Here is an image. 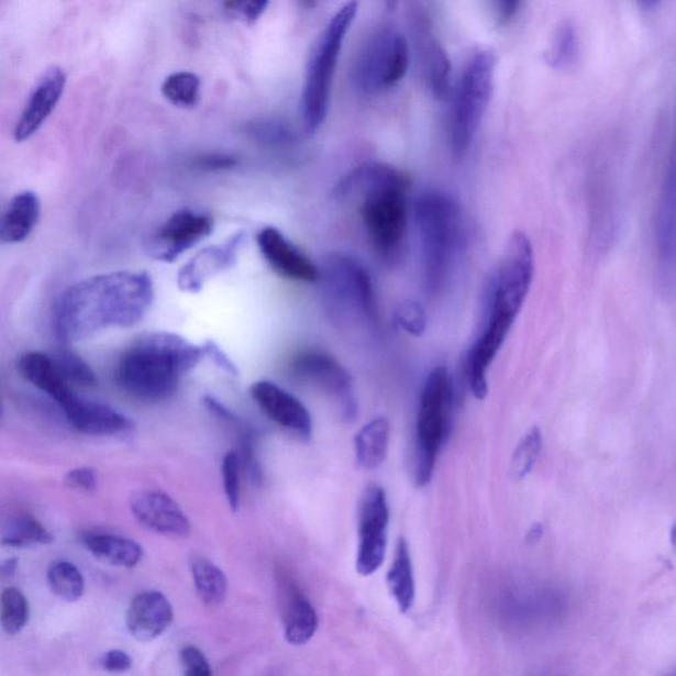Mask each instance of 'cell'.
I'll use <instances>...</instances> for the list:
<instances>
[{
	"instance_id": "obj_1",
	"label": "cell",
	"mask_w": 676,
	"mask_h": 676,
	"mask_svg": "<svg viewBox=\"0 0 676 676\" xmlns=\"http://www.w3.org/2000/svg\"><path fill=\"white\" fill-rule=\"evenodd\" d=\"M154 298V281L144 271H114L78 281L58 301V337L74 344L111 328L140 324Z\"/></svg>"
},
{
	"instance_id": "obj_2",
	"label": "cell",
	"mask_w": 676,
	"mask_h": 676,
	"mask_svg": "<svg viewBox=\"0 0 676 676\" xmlns=\"http://www.w3.org/2000/svg\"><path fill=\"white\" fill-rule=\"evenodd\" d=\"M535 257L527 233L510 235L487 291L484 331L468 354L467 377L477 399L488 396V372L520 314L533 285Z\"/></svg>"
},
{
	"instance_id": "obj_3",
	"label": "cell",
	"mask_w": 676,
	"mask_h": 676,
	"mask_svg": "<svg viewBox=\"0 0 676 676\" xmlns=\"http://www.w3.org/2000/svg\"><path fill=\"white\" fill-rule=\"evenodd\" d=\"M409 190L407 176L385 163L353 169L333 189L340 201L358 197L367 240L380 264L387 267L402 264L406 255Z\"/></svg>"
},
{
	"instance_id": "obj_4",
	"label": "cell",
	"mask_w": 676,
	"mask_h": 676,
	"mask_svg": "<svg viewBox=\"0 0 676 676\" xmlns=\"http://www.w3.org/2000/svg\"><path fill=\"white\" fill-rule=\"evenodd\" d=\"M203 357L202 346L179 334L147 333L123 353L117 365V384L143 402H162L174 396L181 378Z\"/></svg>"
},
{
	"instance_id": "obj_5",
	"label": "cell",
	"mask_w": 676,
	"mask_h": 676,
	"mask_svg": "<svg viewBox=\"0 0 676 676\" xmlns=\"http://www.w3.org/2000/svg\"><path fill=\"white\" fill-rule=\"evenodd\" d=\"M415 221L426 293L437 295L448 281L467 245V225L461 203L442 190L419 197Z\"/></svg>"
},
{
	"instance_id": "obj_6",
	"label": "cell",
	"mask_w": 676,
	"mask_h": 676,
	"mask_svg": "<svg viewBox=\"0 0 676 676\" xmlns=\"http://www.w3.org/2000/svg\"><path fill=\"white\" fill-rule=\"evenodd\" d=\"M321 298L328 317L340 330L377 332L379 310L376 288L367 268L345 253L328 255L320 267Z\"/></svg>"
},
{
	"instance_id": "obj_7",
	"label": "cell",
	"mask_w": 676,
	"mask_h": 676,
	"mask_svg": "<svg viewBox=\"0 0 676 676\" xmlns=\"http://www.w3.org/2000/svg\"><path fill=\"white\" fill-rule=\"evenodd\" d=\"M358 3H346L328 22L314 43L307 64L300 114L307 134L317 133L330 111L334 74H336L341 49L354 21Z\"/></svg>"
},
{
	"instance_id": "obj_8",
	"label": "cell",
	"mask_w": 676,
	"mask_h": 676,
	"mask_svg": "<svg viewBox=\"0 0 676 676\" xmlns=\"http://www.w3.org/2000/svg\"><path fill=\"white\" fill-rule=\"evenodd\" d=\"M497 60L494 52H475L458 80L450 123V143L455 159H463L487 114L494 95Z\"/></svg>"
},
{
	"instance_id": "obj_9",
	"label": "cell",
	"mask_w": 676,
	"mask_h": 676,
	"mask_svg": "<svg viewBox=\"0 0 676 676\" xmlns=\"http://www.w3.org/2000/svg\"><path fill=\"white\" fill-rule=\"evenodd\" d=\"M454 385L448 370L437 366L426 377L420 392L415 426V481L419 487L431 481L440 450L448 436Z\"/></svg>"
},
{
	"instance_id": "obj_10",
	"label": "cell",
	"mask_w": 676,
	"mask_h": 676,
	"mask_svg": "<svg viewBox=\"0 0 676 676\" xmlns=\"http://www.w3.org/2000/svg\"><path fill=\"white\" fill-rule=\"evenodd\" d=\"M410 45L391 29L377 31L353 65V82L366 95H377L402 80L410 67Z\"/></svg>"
},
{
	"instance_id": "obj_11",
	"label": "cell",
	"mask_w": 676,
	"mask_h": 676,
	"mask_svg": "<svg viewBox=\"0 0 676 676\" xmlns=\"http://www.w3.org/2000/svg\"><path fill=\"white\" fill-rule=\"evenodd\" d=\"M290 372L301 383L311 385L334 399L345 420L357 418L358 406L353 396L351 373L330 353L318 350L300 352L292 358Z\"/></svg>"
},
{
	"instance_id": "obj_12",
	"label": "cell",
	"mask_w": 676,
	"mask_h": 676,
	"mask_svg": "<svg viewBox=\"0 0 676 676\" xmlns=\"http://www.w3.org/2000/svg\"><path fill=\"white\" fill-rule=\"evenodd\" d=\"M389 522L390 509L385 490L379 485H369L358 505L356 568L361 576H370L383 567Z\"/></svg>"
},
{
	"instance_id": "obj_13",
	"label": "cell",
	"mask_w": 676,
	"mask_h": 676,
	"mask_svg": "<svg viewBox=\"0 0 676 676\" xmlns=\"http://www.w3.org/2000/svg\"><path fill=\"white\" fill-rule=\"evenodd\" d=\"M213 228L212 215L189 208L180 209L148 235L144 248L151 258L170 264L208 239Z\"/></svg>"
},
{
	"instance_id": "obj_14",
	"label": "cell",
	"mask_w": 676,
	"mask_h": 676,
	"mask_svg": "<svg viewBox=\"0 0 676 676\" xmlns=\"http://www.w3.org/2000/svg\"><path fill=\"white\" fill-rule=\"evenodd\" d=\"M656 262L663 287L676 290V136L655 220Z\"/></svg>"
},
{
	"instance_id": "obj_15",
	"label": "cell",
	"mask_w": 676,
	"mask_h": 676,
	"mask_svg": "<svg viewBox=\"0 0 676 676\" xmlns=\"http://www.w3.org/2000/svg\"><path fill=\"white\" fill-rule=\"evenodd\" d=\"M411 32L420 68L431 93L436 100H446L452 93L451 60L433 34L430 19L419 9L411 16Z\"/></svg>"
},
{
	"instance_id": "obj_16",
	"label": "cell",
	"mask_w": 676,
	"mask_h": 676,
	"mask_svg": "<svg viewBox=\"0 0 676 676\" xmlns=\"http://www.w3.org/2000/svg\"><path fill=\"white\" fill-rule=\"evenodd\" d=\"M251 394L259 409L281 429L300 439L308 440L312 436L313 422L310 411L284 387L271 380H258L251 387Z\"/></svg>"
},
{
	"instance_id": "obj_17",
	"label": "cell",
	"mask_w": 676,
	"mask_h": 676,
	"mask_svg": "<svg viewBox=\"0 0 676 676\" xmlns=\"http://www.w3.org/2000/svg\"><path fill=\"white\" fill-rule=\"evenodd\" d=\"M257 244L262 257L280 277L301 284H319L320 267L277 228L262 229L257 234Z\"/></svg>"
},
{
	"instance_id": "obj_18",
	"label": "cell",
	"mask_w": 676,
	"mask_h": 676,
	"mask_svg": "<svg viewBox=\"0 0 676 676\" xmlns=\"http://www.w3.org/2000/svg\"><path fill=\"white\" fill-rule=\"evenodd\" d=\"M65 85H67V74L62 68L52 67L44 71L18 118L14 130L15 141H27L37 133L60 102Z\"/></svg>"
},
{
	"instance_id": "obj_19",
	"label": "cell",
	"mask_w": 676,
	"mask_h": 676,
	"mask_svg": "<svg viewBox=\"0 0 676 676\" xmlns=\"http://www.w3.org/2000/svg\"><path fill=\"white\" fill-rule=\"evenodd\" d=\"M131 511L142 527L168 536H186L190 523L180 505L159 490H141L131 498Z\"/></svg>"
},
{
	"instance_id": "obj_20",
	"label": "cell",
	"mask_w": 676,
	"mask_h": 676,
	"mask_svg": "<svg viewBox=\"0 0 676 676\" xmlns=\"http://www.w3.org/2000/svg\"><path fill=\"white\" fill-rule=\"evenodd\" d=\"M245 234L240 232L232 235L221 245L203 248L197 253L188 264L180 268L177 274V286L181 291L197 293L200 292L208 281L226 271L235 265L239 258V251L244 244Z\"/></svg>"
},
{
	"instance_id": "obj_21",
	"label": "cell",
	"mask_w": 676,
	"mask_h": 676,
	"mask_svg": "<svg viewBox=\"0 0 676 676\" xmlns=\"http://www.w3.org/2000/svg\"><path fill=\"white\" fill-rule=\"evenodd\" d=\"M173 621V606L166 596L156 590L135 596L128 610L129 632L141 642L156 640L166 632Z\"/></svg>"
},
{
	"instance_id": "obj_22",
	"label": "cell",
	"mask_w": 676,
	"mask_h": 676,
	"mask_svg": "<svg viewBox=\"0 0 676 676\" xmlns=\"http://www.w3.org/2000/svg\"><path fill=\"white\" fill-rule=\"evenodd\" d=\"M68 422L85 435H118L133 429V422L113 407L84 400L77 396L63 407Z\"/></svg>"
},
{
	"instance_id": "obj_23",
	"label": "cell",
	"mask_w": 676,
	"mask_h": 676,
	"mask_svg": "<svg viewBox=\"0 0 676 676\" xmlns=\"http://www.w3.org/2000/svg\"><path fill=\"white\" fill-rule=\"evenodd\" d=\"M281 601L287 642L295 646L306 645L318 632L317 610L297 584L288 579L281 581Z\"/></svg>"
},
{
	"instance_id": "obj_24",
	"label": "cell",
	"mask_w": 676,
	"mask_h": 676,
	"mask_svg": "<svg viewBox=\"0 0 676 676\" xmlns=\"http://www.w3.org/2000/svg\"><path fill=\"white\" fill-rule=\"evenodd\" d=\"M19 374L38 390L47 394L48 397L62 407L69 403L76 397L70 385L58 372L54 357L42 352H27L21 354L16 361Z\"/></svg>"
},
{
	"instance_id": "obj_25",
	"label": "cell",
	"mask_w": 676,
	"mask_h": 676,
	"mask_svg": "<svg viewBox=\"0 0 676 676\" xmlns=\"http://www.w3.org/2000/svg\"><path fill=\"white\" fill-rule=\"evenodd\" d=\"M41 219V200L31 190L18 193L4 209L0 221V241L5 245L22 244Z\"/></svg>"
},
{
	"instance_id": "obj_26",
	"label": "cell",
	"mask_w": 676,
	"mask_h": 676,
	"mask_svg": "<svg viewBox=\"0 0 676 676\" xmlns=\"http://www.w3.org/2000/svg\"><path fill=\"white\" fill-rule=\"evenodd\" d=\"M82 543L98 561L115 567L134 568L144 555L141 544L120 535L87 533L82 535Z\"/></svg>"
},
{
	"instance_id": "obj_27",
	"label": "cell",
	"mask_w": 676,
	"mask_h": 676,
	"mask_svg": "<svg viewBox=\"0 0 676 676\" xmlns=\"http://www.w3.org/2000/svg\"><path fill=\"white\" fill-rule=\"evenodd\" d=\"M390 442V423L384 417L374 418L354 437L356 462L366 470L377 469L385 462Z\"/></svg>"
},
{
	"instance_id": "obj_28",
	"label": "cell",
	"mask_w": 676,
	"mask_h": 676,
	"mask_svg": "<svg viewBox=\"0 0 676 676\" xmlns=\"http://www.w3.org/2000/svg\"><path fill=\"white\" fill-rule=\"evenodd\" d=\"M394 601L402 613L410 612L415 601V577L409 543L400 538L396 550V556L386 577Z\"/></svg>"
},
{
	"instance_id": "obj_29",
	"label": "cell",
	"mask_w": 676,
	"mask_h": 676,
	"mask_svg": "<svg viewBox=\"0 0 676 676\" xmlns=\"http://www.w3.org/2000/svg\"><path fill=\"white\" fill-rule=\"evenodd\" d=\"M52 542H54V536L34 517L27 514L11 517L4 524L2 533L4 546L23 548Z\"/></svg>"
},
{
	"instance_id": "obj_30",
	"label": "cell",
	"mask_w": 676,
	"mask_h": 676,
	"mask_svg": "<svg viewBox=\"0 0 676 676\" xmlns=\"http://www.w3.org/2000/svg\"><path fill=\"white\" fill-rule=\"evenodd\" d=\"M192 576L197 595L209 607L220 606L228 595V579L225 574L207 559L192 562Z\"/></svg>"
},
{
	"instance_id": "obj_31",
	"label": "cell",
	"mask_w": 676,
	"mask_h": 676,
	"mask_svg": "<svg viewBox=\"0 0 676 676\" xmlns=\"http://www.w3.org/2000/svg\"><path fill=\"white\" fill-rule=\"evenodd\" d=\"M201 81L192 71H176L162 84V95L177 108H195L200 101Z\"/></svg>"
},
{
	"instance_id": "obj_32",
	"label": "cell",
	"mask_w": 676,
	"mask_h": 676,
	"mask_svg": "<svg viewBox=\"0 0 676 676\" xmlns=\"http://www.w3.org/2000/svg\"><path fill=\"white\" fill-rule=\"evenodd\" d=\"M579 55V38L573 23L564 22L557 27L546 52V63L557 70L568 69Z\"/></svg>"
},
{
	"instance_id": "obj_33",
	"label": "cell",
	"mask_w": 676,
	"mask_h": 676,
	"mask_svg": "<svg viewBox=\"0 0 676 676\" xmlns=\"http://www.w3.org/2000/svg\"><path fill=\"white\" fill-rule=\"evenodd\" d=\"M48 584L57 597L68 602L81 599L85 589L84 577L75 564L60 561L48 569Z\"/></svg>"
},
{
	"instance_id": "obj_34",
	"label": "cell",
	"mask_w": 676,
	"mask_h": 676,
	"mask_svg": "<svg viewBox=\"0 0 676 676\" xmlns=\"http://www.w3.org/2000/svg\"><path fill=\"white\" fill-rule=\"evenodd\" d=\"M542 431L533 426L517 445L510 462L511 477L517 481L524 480L533 472L542 451Z\"/></svg>"
},
{
	"instance_id": "obj_35",
	"label": "cell",
	"mask_w": 676,
	"mask_h": 676,
	"mask_svg": "<svg viewBox=\"0 0 676 676\" xmlns=\"http://www.w3.org/2000/svg\"><path fill=\"white\" fill-rule=\"evenodd\" d=\"M30 608L25 596L18 588L3 590L0 599V620L5 633L18 634L29 621Z\"/></svg>"
},
{
	"instance_id": "obj_36",
	"label": "cell",
	"mask_w": 676,
	"mask_h": 676,
	"mask_svg": "<svg viewBox=\"0 0 676 676\" xmlns=\"http://www.w3.org/2000/svg\"><path fill=\"white\" fill-rule=\"evenodd\" d=\"M54 361L58 372L69 385L90 387L97 384L96 373L76 353L63 350L56 354Z\"/></svg>"
},
{
	"instance_id": "obj_37",
	"label": "cell",
	"mask_w": 676,
	"mask_h": 676,
	"mask_svg": "<svg viewBox=\"0 0 676 676\" xmlns=\"http://www.w3.org/2000/svg\"><path fill=\"white\" fill-rule=\"evenodd\" d=\"M242 467L239 452H228L221 465L223 490H225L229 507L239 511L241 503V470Z\"/></svg>"
},
{
	"instance_id": "obj_38",
	"label": "cell",
	"mask_w": 676,
	"mask_h": 676,
	"mask_svg": "<svg viewBox=\"0 0 676 676\" xmlns=\"http://www.w3.org/2000/svg\"><path fill=\"white\" fill-rule=\"evenodd\" d=\"M394 323L410 336H423L426 328L423 306L413 300L403 301L394 312Z\"/></svg>"
},
{
	"instance_id": "obj_39",
	"label": "cell",
	"mask_w": 676,
	"mask_h": 676,
	"mask_svg": "<svg viewBox=\"0 0 676 676\" xmlns=\"http://www.w3.org/2000/svg\"><path fill=\"white\" fill-rule=\"evenodd\" d=\"M268 2H226L223 3V10L226 15L237 19L242 23L253 24L265 14Z\"/></svg>"
},
{
	"instance_id": "obj_40",
	"label": "cell",
	"mask_w": 676,
	"mask_h": 676,
	"mask_svg": "<svg viewBox=\"0 0 676 676\" xmlns=\"http://www.w3.org/2000/svg\"><path fill=\"white\" fill-rule=\"evenodd\" d=\"M180 662L184 676H213L206 655L195 646L181 650Z\"/></svg>"
},
{
	"instance_id": "obj_41",
	"label": "cell",
	"mask_w": 676,
	"mask_h": 676,
	"mask_svg": "<svg viewBox=\"0 0 676 676\" xmlns=\"http://www.w3.org/2000/svg\"><path fill=\"white\" fill-rule=\"evenodd\" d=\"M97 474L95 469L88 467H80L70 469L65 475L64 483L70 489L91 491L97 488Z\"/></svg>"
},
{
	"instance_id": "obj_42",
	"label": "cell",
	"mask_w": 676,
	"mask_h": 676,
	"mask_svg": "<svg viewBox=\"0 0 676 676\" xmlns=\"http://www.w3.org/2000/svg\"><path fill=\"white\" fill-rule=\"evenodd\" d=\"M101 666L109 673H126L133 666V660L122 650H111L102 656Z\"/></svg>"
},
{
	"instance_id": "obj_43",
	"label": "cell",
	"mask_w": 676,
	"mask_h": 676,
	"mask_svg": "<svg viewBox=\"0 0 676 676\" xmlns=\"http://www.w3.org/2000/svg\"><path fill=\"white\" fill-rule=\"evenodd\" d=\"M202 350L203 353H206V357L213 359L214 364L221 367L222 370L232 374V376H239L237 366L234 365L233 361L229 358L213 341H208V343L203 344Z\"/></svg>"
},
{
	"instance_id": "obj_44",
	"label": "cell",
	"mask_w": 676,
	"mask_h": 676,
	"mask_svg": "<svg viewBox=\"0 0 676 676\" xmlns=\"http://www.w3.org/2000/svg\"><path fill=\"white\" fill-rule=\"evenodd\" d=\"M197 166L207 169H229L237 166V159L229 155H208L197 162Z\"/></svg>"
},
{
	"instance_id": "obj_45",
	"label": "cell",
	"mask_w": 676,
	"mask_h": 676,
	"mask_svg": "<svg viewBox=\"0 0 676 676\" xmlns=\"http://www.w3.org/2000/svg\"><path fill=\"white\" fill-rule=\"evenodd\" d=\"M522 3L516 2V0H508V2L495 3L497 21L505 25L514 21L518 12H520Z\"/></svg>"
},
{
	"instance_id": "obj_46",
	"label": "cell",
	"mask_w": 676,
	"mask_h": 676,
	"mask_svg": "<svg viewBox=\"0 0 676 676\" xmlns=\"http://www.w3.org/2000/svg\"><path fill=\"white\" fill-rule=\"evenodd\" d=\"M18 568L16 559H9L2 564V576L3 577H14Z\"/></svg>"
},
{
	"instance_id": "obj_47",
	"label": "cell",
	"mask_w": 676,
	"mask_h": 676,
	"mask_svg": "<svg viewBox=\"0 0 676 676\" xmlns=\"http://www.w3.org/2000/svg\"><path fill=\"white\" fill-rule=\"evenodd\" d=\"M542 535H543L542 524L538 523L535 524V527L530 529L528 533V542L535 543L541 540Z\"/></svg>"
},
{
	"instance_id": "obj_48",
	"label": "cell",
	"mask_w": 676,
	"mask_h": 676,
	"mask_svg": "<svg viewBox=\"0 0 676 676\" xmlns=\"http://www.w3.org/2000/svg\"><path fill=\"white\" fill-rule=\"evenodd\" d=\"M669 542H672V546L676 551V522L674 523L672 533H669Z\"/></svg>"
},
{
	"instance_id": "obj_49",
	"label": "cell",
	"mask_w": 676,
	"mask_h": 676,
	"mask_svg": "<svg viewBox=\"0 0 676 676\" xmlns=\"http://www.w3.org/2000/svg\"><path fill=\"white\" fill-rule=\"evenodd\" d=\"M672 676H676V673H675V674H673Z\"/></svg>"
}]
</instances>
